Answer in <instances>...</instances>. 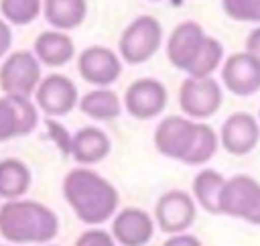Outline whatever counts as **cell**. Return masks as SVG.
Wrapping results in <instances>:
<instances>
[{
  "mask_svg": "<svg viewBox=\"0 0 260 246\" xmlns=\"http://www.w3.org/2000/svg\"><path fill=\"white\" fill-rule=\"evenodd\" d=\"M32 175L26 163L20 159H2L0 161V197L6 201L20 199L30 187Z\"/></svg>",
  "mask_w": 260,
  "mask_h": 246,
  "instance_id": "cell-20",
  "label": "cell"
},
{
  "mask_svg": "<svg viewBox=\"0 0 260 246\" xmlns=\"http://www.w3.org/2000/svg\"><path fill=\"white\" fill-rule=\"evenodd\" d=\"M59 232L57 213L35 199L0 205V236L12 244H49Z\"/></svg>",
  "mask_w": 260,
  "mask_h": 246,
  "instance_id": "cell-2",
  "label": "cell"
},
{
  "mask_svg": "<svg viewBox=\"0 0 260 246\" xmlns=\"http://www.w3.org/2000/svg\"><path fill=\"white\" fill-rule=\"evenodd\" d=\"M63 197L67 199L77 220L87 226H100L118 213L116 209L120 195L116 187L106 177L87 167L71 169L65 175Z\"/></svg>",
  "mask_w": 260,
  "mask_h": 246,
  "instance_id": "cell-1",
  "label": "cell"
},
{
  "mask_svg": "<svg viewBox=\"0 0 260 246\" xmlns=\"http://www.w3.org/2000/svg\"><path fill=\"white\" fill-rule=\"evenodd\" d=\"M110 150H112V140L98 126H83L71 136L69 155L81 167L102 163L110 155Z\"/></svg>",
  "mask_w": 260,
  "mask_h": 246,
  "instance_id": "cell-17",
  "label": "cell"
},
{
  "mask_svg": "<svg viewBox=\"0 0 260 246\" xmlns=\"http://www.w3.org/2000/svg\"><path fill=\"white\" fill-rule=\"evenodd\" d=\"M0 246H10V244H0Z\"/></svg>",
  "mask_w": 260,
  "mask_h": 246,
  "instance_id": "cell-30",
  "label": "cell"
},
{
  "mask_svg": "<svg viewBox=\"0 0 260 246\" xmlns=\"http://www.w3.org/2000/svg\"><path fill=\"white\" fill-rule=\"evenodd\" d=\"M154 220L140 207H124L112 220V236L118 246H146L154 234Z\"/></svg>",
  "mask_w": 260,
  "mask_h": 246,
  "instance_id": "cell-16",
  "label": "cell"
},
{
  "mask_svg": "<svg viewBox=\"0 0 260 246\" xmlns=\"http://www.w3.org/2000/svg\"><path fill=\"white\" fill-rule=\"evenodd\" d=\"M219 146V134L205 122L197 124V134H195V142L187 155V159L183 161L185 165L197 167V165H205L207 161L213 159L215 150Z\"/></svg>",
  "mask_w": 260,
  "mask_h": 246,
  "instance_id": "cell-23",
  "label": "cell"
},
{
  "mask_svg": "<svg viewBox=\"0 0 260 246\" xmlns=\"http://www.w3.org/2000/svg\"><path fill=\"white\" fill-rule=\"evenodd\" d=\"M223 102L221 85L213 77H187L179 87V106L195 122L211 118Z\"/></svg>",
  "mask_w": 260,
  "mask_h": 246,
  "instance_id": "cell-6",
  "label": "cell"
},
{
  "mask_svg": "<svg viewBox=\"0 0 260 246\" xmlns=\"http://www.w3.org/2000/svg\"><path fill=\"white\" fill-rule=\"evenodd\" d=\"M221 83L240 98L260 91V61L248 51L230 55L221 65Z\"/></svg>",
  "mask_w": 260,
  "mask_h": 246,
  "instance_id": "cell-15",
  "label": "cell"
},
{
  "mask_svg": "<svg viewBox=\"0 0 260 246\" xmlns=\"http://www.w3.org/2000/svg\"><path fill=\"white\" fill-rule=\"evenodd\" d=\"M205 39H207V35L199 22H195V20L179 22L167 41V57H169L171 65L177 67L179 71L189 73V69L193 67L195 59L199 57V53L205 45Z\"/></svg>",
  "mask_w": 260,
  "mask_h": 246,
  "instance_id": "cell-11",
  "label": "cell"
},
{
  "mask_svg": "<svg viewBox=\"0 0 260 246\" xmlns=\"http://www.w3.org/2000/svg\"><path fill=\"white\" fill-rule=\"evenodd\" d=\"M219 213L260 226V183L250 175H234L225 179Z\"/></svg>",
  "mask_w": 260,
  "mask_h": 246,
  "instance_id": "cell-4",
  "label": "cell"
},
{
  "mask_svg": "<svg viewBox=\"0 0 260 246\" xmlns=\"http://www.w3.org/2000/svg\"><path fill=\"white\" fill-rule=\"evenodd\" d=\"M150 2H156V0H150Z\"/></svg>",
  "mask_w": 260,
  "mask_h": 246,
  "instance_id": "cell-32",
  "label": "cell"
},
{
  "mask_svg": "<svg viewBox=\"0 0 260 246\" xmlns=\"http://www.w3.org/2000/svg\"><path fill=\"white\" fill-rule=\"evenodd\" d=\"M77 71L83 81L98 87H108L114 81H118L122 73V63L112 49L102 45H91L79 53Z\"/></svg>",
  "mask_w": 260,
  "mask_h": 246,
  "instance_id": "cell-12",
  "label": "cell"
},
{
  "mask_svg": "<svg viewBox=\"0 0 260 246\" xmlns=\"http://www.w3.org/2000/svg\"><path fill=\"white\" fill-rule=\"evenodd\" d=\"M87 14L85 0H43V16L57 30L77 28Z\"/></svg>",
  "mask_w": 260,
  "mask_h": 246,
  "instance_id": "cell-19",
  "label": "cell"
},
{
  "mask_svg": "<svg viewBox=\"0 0 260 246\" xmlns=\"http://www.w3.org/2000/svg\"><path fill=\"white\" fill-rule=\"evenodd\" d=\"M221 8L238 22L260 24V0H221Z\"/></svg>",
  "mask_w": 260,
  "mask_h": 246,
  "instance_id": "cell-26",
  "label": "cell"
},
{
  "mask_svg": "<svg viewBox=\"0 0 260 246\" xmlns=\"http://www.w3.org/2000/svg\"><path fill=\"white\" fill-rule=\"evenodd\" d=\"M260 140V122L248 112L230 114L219 128V144L236 157H244L256 148Z\"/></svg>",
  "mask_w": 260,
  "mask_h": 246,
  "instance_id": "cell-14",
  "label": "cell"
},
{
  "mask_svg": "<svg viewBox=\"0 0 260 246\" xmlns=\"http://www.w3.org/2000/svg\"><path fill=\"white\" fill-rule=\"evenodd\" d=\"M49 246H55V244H49Z\"/></svg>",
  "mask_w": 260,
  "mask_h": 246,
  "instance_id": "cell-33",
  "label": "cell"
},
{
  "mask_svg": "<svg viewBox=\"0 0 260 246\" xmlns=\"http://www.w3.org/2000/svg\"><path fill=\"white\" fill-rule=\"evenodd\" d=\"M162 43V26L150 14L136 16L120 35L118 53L130 65H140L148 61Z\"/></svg>",
  "mask_w": 260,
  "mask_h": 246,
  "instance_id": "cell-3",
  "label": "cell"
},
{
  "mask_svg": "<svg viewBox=\"0 0 260 246\" xmlns=\"http://www.w3.org/2000/svg\"><path fill=\"white\" fill-rule=\"evenodd\" d=\"M195 120L187 116H167L154 128V146L162 157L185 161L197 134Z\"/></svg>",
  "mask_w": 260,
  "mask_h": 246,
  "instance_id": "cell-8",
  "label": "cell"
},
{
  "mask_svg": "<svg viewBox=\"0 0 260 246\" xmlns=\"http://www.w3.org/2000/svg\"><path fill=\"white\" fill-rule=\"evenodd\" d=\"M167 87L154 77H140L124 91V108L136 120H150L167 108Z\"/></svg>",
  "mask_w": 260,
  "mask_h": 246,
  "instance_id": "cell-9",
  "label": "cell"
},
{
  "mask_svg": "<svg viewBox=\"0 0 260 246\" xmlns=\"http://www.w3.org/2000/svg\"><path fill=\"white\" fill-rule=\"evenodd\" d=\"M35 102L49 118H59L67 116L75 106H79V94L67 75L51 73L41 79L35 91Z\"/></svg>",
  "mask_w": 260,
  "mask_h": 246,
  "instance_id": "cell-10",
  "label": "cell"
},
{
  "mask_svg": "<svg viewBox=\"0 0 260 246\" xmlns=\"http://www.w3.org/2000/svg\"><path fill=\"white\" fill-rule=\"evenodd\" d=\"M221 59H223V45L215 37L207 35L205 45H203L199 57L195 59V63H193V67L189 69L187 75L189 77H199V79L201 77H211V73L219 67Z\"/></svg>",
  "mask_w": 260,
  "mask_h": 246,
  "instance_id": "cell-24",
  "label": "cell"
},
{
  "mask_svg": "<svg viewBox=\"0 0 260 246\" xmlns=\"http://www.w3.org/2000/svg\"><path fill=\"white\" fill-rule=\"evenodd\" d=\"M79 110L93 120H114L122 112V102L110 87H95L79 98Z\"/></svg>",
  "mask_w": 260,
  "mask_h": 246,
  "instance_id": "cell-21",
  "label": "cell"
},
{
  "mask_svg": "<svg viewBox=\"0 0 260 246\" xmlns=\"http://www.w3.org/2000/svg\"><path fill=\"white\" fill-rule=\"evenodd\" d=\"M162 246H203L201 240L197 236H191V234H175V236H169Z\"/></svg>",
  "mask_w": 260,
  "mask_h": 246,
  "instance_id": "cell-28",
  "label": "cell"
},
{
  "mask_svg": "<svg viewBox=\"0 0 260 246\" xmlns=\"http://www.w3.org/2000/svg\"><path fill=\"white\" fill-rule=\"evenodd\" d=\"M41 83V63L35 53L20 49L0 65V87L6 96L30 98Z\"/></svg>",
  "mask_w": 260,
  "mask_h": 246,
  "instance_id": "cell-5",
  "label": "cell"
},
{
  "mask_svg": "<svg viewBox=\"0 0 260 246\" xmlns=\"http://www.w3.org/2000/svg\"><path fill=\"white\" fill-rule=\"evenodd\" d=\"M197 218V201L191 193L183 189H171L162 193L154 205V222L156 226L169 234H185Z\"/></svg>",
  "mask_w": 260,
  "mask_h": 246,
  "instance_id": "cell-7",
  "label": "cell"
},
{
  "mask_svg": "<svg viewBox=\"0 0 260 246\" xmlns=\"http://www.w3.org/2000/svg\"><path fill=\"white\" fill-rule=\"evenodd\" d=\"M258 122H260V112H258Z\"/></svg>",
  "mask_w": 260,
  "mask_h": 246,
  "instance_id": "cell-31",
  "label": "cell"
},
{
  "mask_svg": "<svg viewBox=\"0 0 260 246\" xmlns=\"http://www.w3.org/2000/svg\"><path fill=\"white\" fill-rule=\"evenodd\" d=\"M43 10V0H0V12L4 20L16 26L32 22Z\"/></svg>",
  "mask_w": 260,
  "mask_h": 246,
  "instance_id": "cell-25",
  "label": "cell"
},
{
  "mask_svg": "<svg viewBox=\"0 0 260 246\" xmlns=\"http://www.w3.org/2000/svg\"><path fill=\"white\" fill-rule=\"evenodd\" d=\"M75 246H118V242L114 240L112 232L102 228H89L77 236Z\"/></svg>",
  "mask_w": 260,
  "mask_h": 246,
  "instance_id": "cell-27",
  "label": "cell"
},
{
  "mask_svg": "<svg viewBox=\"0 0 260 246\" xmlns=\"http://www.w3.org/2000/svg\"><path fill=\"white\" fill-rule=\"evenodd\" d=\"M39 112L30 98L2 96L0 98V142L26 136L37 128Z\"/></svg>",
  "mask_w": 260,
  "mask_h": 246,
  "instance_id": "cell-13",
  "label": "cell"
},
{
  "mask_svg": "<svg viewBox=\"0 0 260 246\" xmlns=\"http://www.w3.org/2000/svg\"><path fill=\"white\" fill-rule=\"evenodd\" d=\"M225 177L215 169H201L193 179V199L207 213H219V199Z\"/></svg>",
  "mask_w": 260,
  "mask_h": 246,
  "instance_id": "cell-22",
  "label": "cell"
},
{
  "mask_svg": "<svg viewBox=\"0 0 260 246\" xmlns=\"http://www.w3.org/2000/svg\"><path fill=\"white\" fill-rule=\"evenodd\" d=\"M35 55L49 67H63L73 59L75 45L63 30H45L35 39Z\"/></svg>",
  "mask_w": 260,
  "mask_h": 246,
  "instance_id": "cell-18",
  "label": "cell"
},
{
  "mask_svg": "<svg viewBox=\"0 0 260 246\" xmlns=\"http://www.w3.org/2000/svg\"><path fill=\"white\" fill-rule=\"evenodd\" d=\"M246 51L260 61V26H256L254 30H250V35L246 39Z\"/></svg>",
  "mask_w": 260,
  "mask_h": 246,
  "instance_id": "cell-29",
  "label": "cell"
}]
</instances>
